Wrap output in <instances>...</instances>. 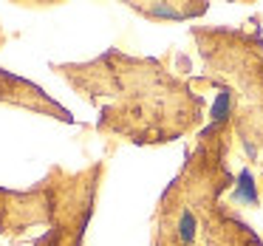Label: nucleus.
<instances>
[{
  "mask_svg": "<svg viewBox=\"0 0 263 246\" xmlns=\"http://www.w3.org/2000/svg\"><path fill=\"white\" fill-rule=\"evenodd\" d=\"M178 235H181V240H184V243H190V240H193V235H195V218H193V212H190V210H184V212H181Z\"/></svg>",
  "mask_w": 263,
  "mask_h": 246,
  "instance_id": "nucleus-1",
  "label": "nucleus"
}]
</instances>
